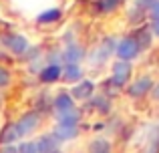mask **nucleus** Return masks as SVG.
<instances>
[{"label": "nucleus", "instance_id": "f257e3e1", "mask_svg": "<svg viewBox=\"0 0 159 153\" xmlns=\"http://www.w3.org/2000/svg\"><path fill=\"white\" fill-rule=\"evenodd\" d=\"M2 44L16 56H22L24 52L28 51V38L24 34H18V32H10V34H4L2 38Z\"/></svg>", "mask_w": 159, "mask_h": 153}, {"label": "nucleus", "instance_id": "f03ea898", "mask_svg": "<svg viewBox=\"0 0 159 153\" xmlns=\"http://www.w3.org/2000/svg\"><path fill=\"white\" fill-rule=\"evenodd\" d=\"M139 44H137V40L133 38V36H127V38H121L119 43H117L115 47V52L117 56H119V61H125V63H129V61H133L137 55H139Z\"/></svg>", "mask_w": 159, "mask_h": 153}, {"label": "nucleus", "instance_id": "7ed1b4c3", "mask_svg": "<svg viewBox=\"0 0 159 153\" xmlns=\"http://www.w3.org/2000/svg\"><path fill=\"white\" fill-rule=\"evenodd\" d=\"M16 125H18L22 137H24V135L34 133V131L39 129V125H40V113H39V111H28V113H24L22 117L16 121Z\"/></svg>", "mask_w": 159, "mask_h": 153}, {"label": "nucleus", "instance_id": "20e7f679", "mask_svg": "<svg viewBox=\"0 0 159 153\" xmlns=\"http://www.w3.org/2000/svg\"><path fill=\"white\" fill-rule=\"evenodd\" d=\"M129 79H131V65L125 63V61H115V63H113V75H111L113 85L125 87Z\"/></svg>", "mask_w": 159, "mask_h": 153}, {"label": "nucleus", "instance_id": "39448f33", "mask_svg": "<svg viewBox=\"0 0 159 153\" xmlns=\"http://www.w3.org/2000/svg\"><path fill=\"white\" fill-rule=\"evenodd\" d=\"M95 93V83L93 81H79L77 85L70 89V97H73V101H87V99H91Z\"/></svg>", "mask_w": 159, "mask_h": 153}, {"label": "nucleus", "instance_id": "423d86ee", "mask_svg": "<svg viewBox=\"0 0 159 153\" xmlns=\"http://www.w3.org/2000/svg\"><path fill=\"white\" fill-rule=\"evenodd\" d=\"M115 40L113 38H105L101 44L97 47V51L93 52V59H91V63L93 65H101V63H105V61L109 59V56L115 52Z\"/></svg>", "mask_w": 159, "mask_h": 153}, {"label": "nucleus", "instance_id": "0eeeda50", "mask_svg": "<svg viewBox=\"0 0 159 153\" xmlns=\"http://www.w3.org/2000/svg\"><path fill=\"white\" fill-rule=\"evenodd\" d=\"M22 137L20 135V129L16 123H6L0 131V145H14L18 139Z\"/></svg>", "mask_w": 159, "mask_h": 153}, {"label": "nucleus", "instance_id": "6e6552de", "mask_svg": "<svg viewBox=\"0 0 159 153\" xmlns=\"http://www.w3.org/2000/svg\"><path fill=\"white\" fill-rule=\"evenodd\" d=\"M153 89V81L149 77H141V79H137L135 83H131V87L127 89V93L131 95V97H143V95H147L149 91Z\"/></svg>", "mask_w": 159, "mask_h": 153}, {"label": "nucleus", "instance_id": "1a4fd4ad", "mask_svg": "<svg viewBox=\"0 0 159 153\" xmlns=\"http://www.w3.org/2000/svg\"><path fill=\"white\" fill-rule=\"evenodd\" d=\"M83 56H85V48L81 44H75V43H70L65 48V52H62L65 65H79V61H83Z\"/></svg>", "mask_w": 159, "mask_h": 153}, {"label": "nucleus", "instance_id": "9d476101", "mask_svg": "<svg viewBox=\"0 0 159 153\" xmlns=\"http://www.w3.org/2000/svg\"><path fill=\"white\" fill-rule=\"evenodd\" d=\"M34 143H36V151L39 153H52V151L58 149V141H57V137H54L52 133L40 135Z\"/></svg>", "mask_w": 159, "mask_h": 153}, {"label": "nucleus", "instance_id": "9b49d317", "mask_svg": "<svg viewBox=\"0 0 159 153\" xmlns=\"http://www.w3.org/2000/svg\"><path fill=\"white\" fill-rule=\"evenodd\" d=\"M52 107H54V111H57V115H58V113H66V111L77 109V107H75L73 97H70L69 93H65V91H62V93H58L57 97H54Z\"/></svg>", "mask_w": 159, "mask_h": 153}, {"label": "nucleus", "instance_id": "f8f14e48", "mask_svg": "<svg viewBox=\"0 0 159 153\" xmlns=\"http://www.w3.org/2000/svg\"><path fill=\"white\" fill-rule=\"evenodd\" d=\"M61 77H62V67H61V65H57V63H48L47 67L39 73V79L43 83H47V85H48V83L58 81Z\"/></svg>", "mask_w": 159, "mask_h": 153}, {"label": "nucleus", "instance_id": "ddd939ff", "mask_svg": "<svg viewBox=\"0 0 159 153\" xmlns=\"http://www.w3.org/2000/svg\"><path fill=\"white\" fill-rule=\"evenodd\" d=\"M57 121H58V125H65V127H79L81 113H79V109L66 111V113H58L57 115Z\"/></svg>", "mask_w": 159, "mask_h": 153}, {"label": "nucleus", "instance_id": "4468645a", "mask_svg": "<svg viewBox=\"0 0 159 153\" xmlns=\"http://www.w3.org/2000/svg\"><path fill=\"white\" fill-rule=\"evenodd\" d=\"M52 135L57 137V141H70L79 135V127H65V125H57V129L52 131Z\"/></svg>", "mask_w": 159, "mask_h": 153}, {"label": "nucleus", "instance_id": "2eb2a0df", "mask_svg": "<svg viewBox=\"0 0 159 153\" xmlns=\"http://www.w3.org/2000/svg\"><path fill=\"white\" fill-rule=\"evenodd\" d=\"M66 83H75V81H81L83 79V69L79 67V65H65V69H62V77Z\"/></svg>", "mask_w": 159, "mask_h": 153}, {"label": "nucleus", "instance_id": "dca6fc26", "mask_svg": "<svg viewBox=\"0 0 159 153\" xmlns=\"http://www.w3.org/2000/svg\"><path fill=\"white\" fill-rule=\"evenodd\" d=\"M89 153H111V143L105 137H95L89 143Z\"/></svg>", "mask_w": 159, "mask_h": 153}, {"label": "nucleus", "instance_id": "f3484780", "mask_svg": "<svg viewBox=\"0 0 159 153\" xmlns=\"http://www.w3.org/2000/svg\"><path fill=\"white\" fill-rule=\"evenodd\" d=\"M145 153H159V125L151 129L147 137V145H145Z\"/></svg>", "mask_w": 159, "mask_h": 153}, {"label": "nucleus", "instance_id": "a211bd4d", "mask_svg": "<svg viewBox=\"0 0 159 153\" xmlns=\"http://www.w3.org/2000/svg\"><path fill=\"white\" fill-rule=\"evenodd\" d=\"M61 18V10H58V8H48V10H44L43 14H39V22H57V20Z\"/></svg>", "mask_w": 159, "mask_h": 153}, {"label": "nucleus", "instance_id": "6ab92c4d", "mask_svg": "<svg viewBox=\"0 0 159 153\" xmlns=\"http://www.w3.org/2000/svg\"><path fill=\"white\" fill-rule=\"evenodd\" d=\"M133 38L137 40L139 48H147L149 44H151V30H147V28H141V30L137 32V36H133Z\"/></svg>", "mask_w": 159, "mask_h": 153}, {"label": "nucleus", "instance_id": "aec40b11", "mask_svg": "<svg viewBox=\"0 0 159 153\" xmlns=\"http://www.w3.org/2000/svg\"><path fill=\"white\" fill-rule=\"evenodd\" d=\"M16 149H18V153H39L34 141H22V143H18Z\"/></svg>", "mask_w": 159, "mask_h": 153}, {"label": "nucleus", "instance_id": "412c9836", "mask_svg": "<svg viewBox=\"0 0 159 153\" xmlns=\"http://www.w3.org/2000/svg\"><path fill=\"white\" fill-rule=\"evenodd\" d=\"M8 85H10V71L0 67V87H8Z\"/></svg>", "mask_w": 159, "mask_h": 153}, {"label": "nucleus", "instance_id": "4be33fe9", "mask_svg": "<svg viewBox=\"0 0 159 153\" xmlns=\"http://www.w3.org/2000/svg\"><path fill=\"white\" fill-rule=\"evenodd\" d=\"M117 4H119V0H101V2H99V6H101V10L109 12V10H113Z\"/></svg>", "mask_w": 159, "mask_h": 153}, {"label": "nucleus", "instance_id": "5701e85b", "mask_svg": "<svg viewBox=\"0 0 159 153\" xmlns=\"http://www.w3.org/2000/svg\"><path fill=\"white\" fill-rule=\"evenodd\" d=\"M149 12H151L153 20H157V18H159V0H155V4H153V6L149 8Z\"/></svg>", "mask_w": 159, "mask_h": 153}, {"label": "nucleus", "instance_id": "b1692460", "mask_svg": "<svg viewBox=\"0 0 159 153\" xmlns=\"http://www.w3.org/2000/svg\"><path fill=\"white\" fill-rule=\"evenodd\" d=\"M0 153H18L16 145H0Z\"/></svg>", "mask_w": 159, "mask_h": 153}, {"label": "nucleus", "instance_id": "393cba45", "mask_svg": "<svg viewBox=\"0 0 159 153\" xmlns=\"http://www.w3.org/2000/svg\"><path fill=\"white\" fill-rule=\"evenodd\" d=\"M93 103H95V105H97V107H99V109H101V111H109V107H105V103H107V101H105V99H103V97L95 99ZM107 105H109V103H107Z\"/></svg>", "mask_w": 159, "mask_h": 153}, {"label": "nucleus", "instance_id": "a878e982", "mask_svg": "<svg viewBox=\"0 0 159 153\" xmlns=\"http://www.w3.org/2000/svg\"><path fill=\"white\" fill-rule=\"evenodd\" d=\"M137 4H139L141 8H151L153 4H155V0H137Z\"/></svg>", "mask_w": 159, "mask_h": 153}, {"label": "nucleus", "instance_id": "bb28decb", "mask_svg": "<svg viewBox=\"0 0 159 153\" xmlns=\"http://www.w3.org/2000/svg\"><path fill=\"white\" fill-rule=\"evenodd\" d=\"M151 34L159 36V18H157V20H153V24H151Z\"/></svg>", "mask_w": 159, "mask_h": 153}, {"label": "nucleus", "instance_id": "cd10ccee", "mask_svg": "<svg viewBox=\"0 0 159 153\" xmlns=\"http://www.w3.org/2000/svg\"><path fill=\"white\" fill-rule=\"evenodd\" d=\"M151 97L155 99V101H159V83H157V85L151 89Z\"/></svg>", "mask_w": 159, "mask_h": 153}, {"label": "nucleus", "instance_id": "c85d7f7f", "mask_svg": "<svg viewBox=\"0 0 159 153\" xmlns=\"http://www.w3.org/2000/svg\"><path fill=\"white\" fill-rule=\"evenodd\" d=\"M52 153H62V151H61V149H57V151H52Z\"/></svg>", "mask_w": 159, "mask_h": 153}]
</instances>
